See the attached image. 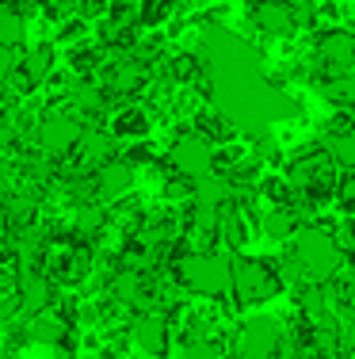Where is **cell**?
Listing matches in <instances>:
<instances>
[{
    "label": "cell",
    "instance_id": "1",
    "mask_svg": "<svg viewBox=\"0 0 355 359\" xmlns=\"http://www.w3.org/2000/svg\"><path fill=\"white\" fill-rule=\"evenodd\" d=\"M286 290H291V283L283 279L275 256H252V252L233 256V290L230 294L244 306V310L275 302Z\"/></svg>",
    "mask_w": 355,
    "mask_h": 359
},
{
    "label": "cell",
    "instance_id": "16",
    "mask_svg": "<svg viewBox=\"0 0 355 359\" xmlns=\"http://www.w3.org/2000/svg\"><path fill=\"white\" fill-rule=\"evenodd\" d=\"M111 134L115 142H146L149 115L141 107H118V115L111 118Z\"/></svg>",
    "mask_w": 355,
    "mask_h": 359
},
{
    "label": "cell",
    "instance_id": "24",
    "mask_svg": "<svg viewBox=\"0 0 355 359\" xmlns=\"http://www.w3.org/2000/svg\"><path fill=\"white\" fill-rule=\"evenodd\" d=\"M73 104H77V111H84V115H99V111H104V92L92 88V84H77V88H73Z\"/></svg>",
    "mask_w": 355,
    "mask_h": 359
},
{
    "label": "cell",
    "instance_id": "15",
    "mask_svg": "<svg viewBox=\"0 0 355 359\" xmlns=\"http://www.w3.org/2000/svg\"><path fill=\"white\" fill-rule=\"evenodd\" d=\"M115 134L111 130H84L81 134V161L84 165H92V168H99V165H107V161H115Z\"/></svg>",
    "mask_w": 355,
    "mask_h": 359
},
{
    "label": "cell",
    "instance_id": "4",
    "mask_svg": "<svg viewBox=\"0 0 355 359\" xmlns=\"http://www.w3.org/2000/svg\"><path fill=\"white\" fill-rule=\"evenodd\" d=\"M283 332L286 325L272 313H252L237 325L230 355L233 359H283Z\"/></svg>",
    "mask_w": 355,
    "mask_h": 359
},
{
    "label": "cell",
    "instance_id": "2",
    "mask_svg": "<svg viewBox=\"0 0 355 359\" xmlns=\"http://www.w3.org/2000/svg\"><path fill=\"white\" fill-rule=\"evenodd\" d=\"M291 252L298 256L302 271H306V283H328V279L340 271V260H344V249L336 245L333 229L317 226V222H309V226H302L298 233H294Z\"/></svg>",
    "mask_w": 355,
    "mask_h": 359
},
{
    "label": "cell",
    "instance_id": "12",
    "mask_svg": "<svg viewBox=\"0 0 355 359\" xmlns=\"http://www.w3.org/2000/svg\"><path fill=\"white\" fill-rule=\"evenodd\" d=\"M302 226H306V222L286 207H267L264 215H260V237H264V241H275V245L294 241V233H298Z\"/></svg>",
    "mask_w": 355,
    "mask_h": 359
},
{
    "label": "cell",
    "instance_id": "22",
    "mask_svg": "<svg viewBox=\"0 0 355 359\" xmlns=\"http://www.w3.org/2000/svg\"><path fill=\"white\" fill-rule=\"evenodd\" d=\"M336 215L355 218V168H340V180H336Z\"/></svg>",
    "mask_w": 355,
    "mask_h": 359
},
{
    "label": "cell",
    "instance_id": "8",
    "mask_svg": "<svg viewBox=\"0 0 355 359\" xmlns=\"http://www.w3.org/2000/svg\"><path fill=\"white\" fill-rule=\"evenodd\" d=\"M81 134H84V126L77 115H46L39 123L35 138H39V149H46L50 157H62V153L81 145Z\"/></svg>",
    "mask_w": 355,
    "mask_h": 359
},
{
    "label": "cell",
    "instance_id": "25",
    "mask_svg": "<svg viewBox=\"0 0 355 359\" xmlns=\"http://www.w3.org/2000/svg\"><path fill=\"white\" fill-rule=\"evenodd\" d=\"M15 69H20V54H15L12 46H0V84H4Z\"/></svg>",
    "mask_w": 355,
    "mask_h": 359
},
{
    "label": "cell",
    "instance_id": "19",
    "mask_svg": "<svg viewBox=\"0 0 355 359\" xmlns=\"http://www.w3.org/2000/svg\"><path fill=\"white\" fill-rule=\"evenodd\" d=\"M176 12V0H138V23L149 31L165 27Z\"/></svg>",
    "mask_w": 355,
    "mask_h": 359
},
{
    "label": "cell",
    "instance_id": "11",
    "mask_svg": "<svg viewBox=\"0 0 355 359\" xmlns=\"http://www.w3.org/2000/svg\"><path fill=\"white\" fill-rule=\"evenodd\" d=\"M191 203L195 207H214V210H225L230 203H237V187L225 180L222 172H207L195 180V191H191Z\"/></svg>",
    "mask_w": 355,
    "mask_h": 359
},
{
    "label": "cell",
    "instance_id": "23",
    "mask_svg": "<svg viewBox=\"0 0 355 359\" xmlns=\"http://www.w3.org/2000/svg\"><path fill=\"white\" fill-rule=\"evenodd\" d=\"M73 226H77V233L92 237V233H99V229L107 226V210L99 207V203H84V207H77V218H73Z\"/></svg>",
    "mask_w": 355,
    "mask_h": 359
},
{
    "label": "cell",
    "instance_id": "5",
    "mask_svg": "<svg viewBox=\"0 0 355 359\" xmlns=\"http://www.w3.org/2000/svg\"><path fill=\"white\" fill-rule=\"evenodd\" d=\"M168 168L188 180H199L207 172H214V145L202 138L199 130H183L176 134L172 149H168Z\"/></svg>",
    "mask_w": 355,
    "mask_h": 359
},
{
    "label": "cell",
    "instance_id": "28",
    "mask_svg": "<svg viewBox=\"0 0 355 359\" xmlns=\"http://www.w3.org/2000/svg\"><path fill=\"white\" fill-rule=\"evenodd\" d=\"M249 4H252V0H249Z\"/></svg>",
    "mask_w": 355,
    "mask_h": 359
},
{
    "label": "cell",
    "instance_id": "26",
    "mask_svg": "<svg viewBox=\"0 0 355 359\" xmlns=\"http://www.w3.org/2000/svg\"><path fill=\"white\" fill-rule=\"evenodd\" d=\"M111 4H123V8H134L138 0H111Z\"/></svg>",
    "mask_w": 355,
    "mask_h": 359
},
{
    "label": "cell",
    "instance_id": "6",
    "mask_svg": "<svg viewBox=\"0 0 355 359\" xmlns=\"http://www.w3.org/2000/svg\"><path fill=\"white\" fill-rule=\"evenodd\" d=\"M249 20L267 39H294L302 31V12L294 4H286V0H252Z\"/></svg>",
    "mask_w": 355,
    "mask_h": 359
},
{
    "label": "cell",
    "instance_id": "14",
    "mask_svg": "<svg viewBox=\"0 0 355 359\" xmlns=\"http://www.w3.org/2000/svg\"><path fill=\"white\" fill-rule=\"evenodd\" d=\"M27 337L39 340V344H65V337H69V325H65V318H57L54 310H42V313H31L27 321Z\"/></svg>",
    "mask_w": 355,
    "mask_h": 359
},
{
    "label": "cell",
    "instance_id": "9",
    "mask_svg": "<svg viewBox=\"0 0 355 359\" xmlns=\"http://www.w3.org/2000/svg\"><path fill=\"white\" fill-rule=\"evenodd\" d=\"M134 176H138V168H134L126 157H115V161H107V165L96 168L92 191H96L99 203H123L126 195L134 191Z\"/></svg>",
    "mask_w": 355,
    "mask_h": 359
},
{
    "label": "cell",
    "instance_id": "13",
    "mask_svg": "<svg viewBox=\"0 0 355 359\" xmlns=\"http://www.w3.org/2000/svg\"><path fill=\"white\" fill-rule=\"evenodd\" d=\"M50 302H54V287H50L46 276H39V271L20 276V310L23 313H42V310H50Z\"/></svg>",
    "mask_w": 355,
    "mask_h": 359
},
{
    "label": "cell",
    "instance_id": "7",
    "mask_svg": "<svg viewBox=\"0 0 355 359\" xmlns=\"http://www.w3.org/2000/svg\"><path fill=\"white\" fill-rule=\"evenodd\" d=\"M328 172H340V168L333 165V157H328V149L321 142L294 149L291 157H286V165H283V176L291 180V187H309L314 180L328 176Z\"/></svg>",
    "mask_w": 355,
    "mask_h": 359
},
{
    "label": "cell",
    "instance_id": "3",
    "mask_svg": "<svg viewBox=\"0 0 355 359\" xmlns=\"http://www.w3.org/2000/svg\"><path fill=\"white\" fill-rule=\"evenodd\" d=\"M176 271V283L199 298H225L233 290V256L230 252H191Z\"/></svg>",
    "mask_w": 355,
    "mask_h": 359
},
{
    "label": "cell",
    "instance_id": "21",
    "mask_svg": "<svg viewBox=\"0 0 355 359\" xmlns=\"http://www.w3.org/2000/svg\"><path fill=\"white\" fill-rule=\"evenodd\" d=\"M27 39V23H23L20 12H12V8H0V46H20V42Z\"/></svg>",
    "mask_w": 355,
    "mask_h": 359
},
{
    "label": "cell",
    "instance_id": "18",
    "mask_svg": "<svg viewBox=\"0 0 355 359\" xmlns=\"http://www.w3.org/2000/svg\"><path fill=\"white\" fill-rule=\"evenodd\" d=\"M321 145L328 149L336 168H355V130H344V134H325Z\"/></svg>",
    "mask_w": 355,
    "mask_h": 359
},
{
    "label": "cell",
    "instance_id": "10",
    "mask_svg": "<svg viewBox=\"0 0 355 359\" xmlns=\"http://www.w3.org/2000/svg\"><path fill=\"white\" fill-rule=\"evenodd\" d=\"M130 340L138 344L141 355L160 359L168 355V344H172V325H168L165 313H138L130 321Z\"/></svg>",
    "mask_w": 355,
    "mask_h": 359
},
{
    "label": "cell",
    "instance_id": "27",
    "mask_svg": "<svg viewBox=\"0 0 355 359\" xmlns=\"http://www.w3.org/2000/svg\"><path fill=\"white\" fill-rule=\"evenodd\" d=\"M81 359H104V355H96V352H88V355H81Z\"/></svg>",
    "mask_w": 355,
    "mask_h": 359
},
{
    "label": "cell",
    "instance_id": "20",
    "mask_svg": "<svg viewBox=\"0 0 355 359\" xmlns=\"http://www.w3.org/2000/svg\"><path fill=\"white\" fill-rule=\"evenodd\" d=\"M50 69H54V50L50 46H35L27 57H23V73H27L31 84H42L50 76Z\"/></svg>",
    "mask_w": 355,
    "mask_h": 359
},
{
    "label": "cell",
    "instance_id": "17",
    "mask_svg": "<svg viewBox=\"0 0 355 359\" xmlns=\"http://www.w3.org/2000/svg\"><path fill=\"white\" fill-rule=\"evenodd\" d=\"M317 92H321V96H325L336 111H355V69L328 76L325 84H317Z\"/></svg>",
    "mask_w": 355,
    "mask_h": 359
}]
</instances>
